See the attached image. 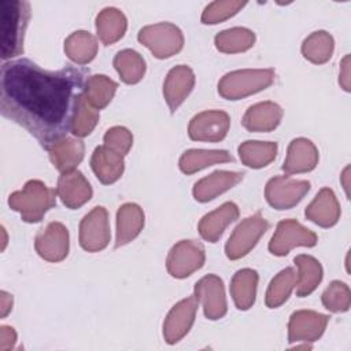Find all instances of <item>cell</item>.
I'll return each mask as SVG.
<instances>
[{
    "label": "cell",
    "mask_w": 351,
    "mask_h": 351,
    "mask_svg": "<svg viewBox=\"0 0 351 351\" xmlns=\"http://www.w3.org/2000/svg\"><path fill=\"white\" fill-rule=\"evenodd\" d=\"M239 218V207L233 202H226L221 207L215 208L214 211L206 214L199 225L197 230L208 243H217L225 229Z\"/></svg>",
    "instance_id": "20"
},
{
    "label": "cell",
    "mask_w": 351,
    "mask_h": 351,
    "mask_svg": "<svg viewBox=\"0 0 351 351\" xmlns=\"http://www.w3.org/2000/svg\"><path fill=\"white\" fill-rule=\"evenodd\" d=\"M123 158L122 154L103 144L95 148L90 158V167L101 184L110 185L122 177L125 169Z\"/></svg>",
    "instance_id": "18"
},
{
    "label": "cell",
    "mask_w": 351,
    "mask_h": 351,
    "mask_svg": "<svg viewBox=\"0 0 351 351\" xmlns=\"http://www.w3.org/2000/svg\"><path fill=\"white\" fill-rule=\"evenodd\" d=\"M199 302L195 295L180 300L169 311L163 322V337L169 344L178 343L192 328Z\"/></svg>",
    "instance_id": "13"
},
{
    "label": "cell",
    "mask_w": 351,
    "mask_h": 351,
    "mask_svg": "<svg viewBox=\"0 0 351 351\" xmlns=\"http://www.w3.org/2000/svg\"><path fill=\"white\" fill-rule=\"evenodd\" d=\"M318 163V149L307 138L299 137L289 143L287 156L282 165V170L291 174L307 173L315 169Z\"/></svg>",
    "instance_id": "19"
},
{
    "label": "cell",
    "mask_w": 351,
    "mask_h": 351,
    "mask_svg": "<svg viewBox=\"0 0 351 351\" xmlns=\"http://www.w3.org/2000/svg\"><path fill=\"white\" fill-rule=\"evenodd\" d=\"M230 118L225 111L210 110L195 115L188 126V134L195 141L218 143L228 134Z\"/></svg>",
    "instance_id": "11"
},
{
    "label": "cell",
    "mask_w": 351,
    "mask_h": 351,
    "mask_svg": "<svg viewBox=\"0 0 351 351\" xmlns=\"http://www.w3.org/2000/svg\"><path fill=\"white\" fill-rule=\"evenodd\" d=\"M48 152L52 165L60 173H66L75 170V167L81 163V160L84 159L85 145L78 138L66 137L49 147Z\"/></svg>",
    "instance_id": "25"
},
{
    "label": "cell",
    "mask_w": 351,
    "mask_h": 351,
    "mask_svg": "<svg viewBox=\"0 0 351 351\" xmlns=\"http://www.w3.org/2000/svg\"><path fill=\"white\" fill-rule=\"evenodd\" d=\"M339 82L346 92H350V55H346L341 62Z\"/></svg>",
    "instance_id": "42"
},
{
    "label": "cell",
    "mask_w": 351,
    "mask_h": 351,
    "mask_svg": "<svg viewBox=\"0 0 351 351\" xmlns=\"http://www.w3.org/2000/svg\"><path fill=\"white\" fill-rule=\"evenodd\" d=\"M144 226V211L136 203H126L117 213L115 248L133 241Z\"/></svg>",
    "instance_id": "24"
},
{
    "label": "cell",
    "mask_w": 351,
    "mask_h": 351,
    "mask_svg": "<svg viewBox=\"0 0 351 351\" xmlns=\"http://www.w3.org/2000/svg\"><path fill=\"white\" fill-rule=\"evenodd\" d=\"M244 173L239 171H226L218 170L213 174L199 180L193 186V197L200 202L206 203L215 199L218 195L226 192L228 189L233 188L243 180Z\"/></svg>",
    "instance_id": "22"
},
{
    "label": "cell",
    "mask_w": 351,
    "mask_h": 351,
    "mask_svg": "<svg viewBox=\"0 0 351 351\" xmlns=\"http://www.w3.org/2000/svg\"><path fill=\"white\" fill-rule=\"evenodd\" d=\"M100 118L99 110L93 108L85 99L84 95L75 108L71 133L77 137H85L92 133Z\"/></svg>",
    "instance_id": "37"
},
{
    "label": "cell",
    "mask_w": 351,
    "mask_h": 351,
    "mask_svg": "<svg viewBox=\"0 0 351 351\" xmlns=\"http://www.w3.org/2000/svg\"><path fill=\"white\" fill-rule=\"evenodd\" d=\"M1 233H3V247H1V250H4L5 244H7V233H5L4 228H1Z\"/></svg>",
    "instance_id": "44"
},
{
    "label": "cell",
    "mask_w": 351,
    "mask_h": 351,
    "mask_svg": "<svg viewBox=\"0 0 351 351\" xmlns=\"http://www.w3.org/2000/svg\"><path fill=\"white\" fill-rule=\"evenodd\" d=\"M232 160L233 156L225 149H188L181 155L178 166L184 174L189 176L208 166Z\"/></svg>",
    "instance_id": "28"
},
{
    "label": "cell",
    "mask_w": 351,
    "mask_h": 351,
    "mask_svg": "<svg viewBox=\"0 0 351 351\" xmlns=\"http://www.w3.org/2000/svg\"><path fill=\"white\" fill-rule=\"evenodd\" d=\"M298 282V273L293 267H285L281 270L269 284L265 303L269 308H277L284 304L291 296Z\"/></svg>",
    "instance_id": "33"
},
{
    "label": "cell",
    "mask_w": 351,
    "mask_h": 351,
    "mask_svg": "<svg viewBox=\"0 0 351 351\" xmlns=\"http://www.w3.org/2000/svg\"><path fill=\"white\" fill-rule=\"evenodd\" d=\"M247 3L245 1H213L210 3L203 14H202V23L204 25H215L222 21L229 19L230 16L236 15Z\"/></svg>",
    "instance_id": "39"
},
{
    "label": "cell",
    "mask_w": 351,
    "mask_h": 351,
    "mask_svg": "<svg viewBox=\"0 0 351 351\" xmlns=\"http://www.w3.org/2000/svg\"><path fill=\"white\" fill-rule=\"evenodd\" d=\"M258 273L252 269H241L230 281V295L239 310H248L255 303L258 288Z\"/></svg>",
    "instance_id": "26"
},
{
    "label": "cell",
    "mask_w": 351,
    "mask_h": 351,
    "mask_svg": "<svg viewBox=\"0 0 351 351\" xmlns=\"http://www.w3.org/2000/svg\"><path fill=\"white\" fill-rule=\"evenodd\" d=\"M118 84L104 74L90 75L84 88V99L96 110L104 108L114 97Z\"/></svg>",
    "instance_id": "32"
},
{
    "label": "cell",
    "mask_w": 351,
    "mask_h": 351,
    "mask_svg": "<svg viewBox=\"0 0 351 351\" xmlns=\"http://www.w3.org/2000/svg\"><path fill=\"white\" fill-rule=\"evenodd\" d=\"M64 52L74 63L88 64L97 53V41L89 32L78 30L66 38Z\"/></svg>",
    "instance_id": "30"
},
{
    "label": "cell",
    "mask_w": 351,
    "mask_h": 351,
    "mask_svg": "<svg viewBox=\"0 0 351 351\" xmlns=\"http://www.w3.org/2000/svg\"><path fill=\"white\" fill-rule=\"evenodd\" d=\"M16 343V332L14 330L12 326H5L3 325L0 328V350L7 351L14 348Z\"/></svg>",
    "instance_id": "41"
},
{
    "label": "cell",
    "mask_w": 351,
    "mask_h": 351,
    "mask_svg": "<svg viewBox=\"0 0 351 351\" xmlns=\"http://www.w3.org/2000/svg\"><path fill=\"white\" fill-rule=\"evenodd\" d=\"M108 213L97 206L89 211L80 223V245L88 252L104 250L110 243Z\"/></svg>",
    "instance_id": "10"
},
{
    "label": "cell",
    "mask_w": 351,
    "mask_h": 351,
    "mask_svg": "<svg viewBox=\"0 0 351 351\" xmlns=\"http://www.w3.org/2000/svg\"><path fill=\"white\" fill-rule=\"evenodd\" d=\"M269 229V222L259 214L243 219L232 232L225 245L228 259L236 261L245 256Z\"/></svg>",
    "instance_id": "6"
},
{
    "label": "cell",
    "mask_w": 351,
    "mask_h": 351,
    "mask_svg": "<svg viewBox=\"0 0 351 351\" xmlns=\"http://www.w3.org/2000/svg\"><path fill=\"white\" fill-rule=\"evenodd\" d=\"M195 298L202 304L206 318L215 321L225 317L228 303L222 280L215 274H207L195 285Z\"/></svg>",
    "instance_id": "12"
},
{
    "label": "cell",
    "mask_w": 351,
    "mask_h": 351,
    "mask_svg": "<svg viewBox=\"0 0 351 351\" xmlns=\"http://www.w3.org/2000/svg\"><path fill=\"white\" fill-rule=\"evenodd\" d=\"M206 261L204 248L195 240H181L171 247L166 259V269L174 278H185L199 270Z\"/></svg>",
    "instance_id": "8"
},
{
    "label": "cell",
    "mask_w": 351,
    "mask_h": 351,
    "mask_svg": "<svg viewBox=\"0 0 351 351\" xmlns=\"http://www.w3.org/2000/svg\"><path fill=\"white\" fill-rule=\"evenodd\" d=\"M0 303H1V318H5L7 314L12 310V295L5 291L0 292Z\"/></svg>",
    "instance_id": "43"
},
{
    "label": "cell",
    "mask_w": 351,
    "mask_h": 351,
    "mask_svg": "<svg viewBox=\"0 0 351 351\" xmlns=\"http://www.w3.org/2000/svg\"><path fill=\"white\" fill-rule=\"evenodd\" d=\"M128 21L123 12L114 7L101 10L96 16V32L104 45H111L121 40L126 32Z\"/></svg>",
    "instance_id": "27"
},
{
    "label": "cell",
    "mask_w": 351,
    "mask_h": 351,
    "mask_svg": "<svg viewBox=\"0 0 351 351\" xmlns=\"http://www.w3.org/2000/svg\"><path fill=\"white\" fill-rule=\"evenodd\" d=\"M37 254L48 262H60L69 254V232L60 222H49L34 241Z\"/></svg>",
    "instance_id": "15"
},
{
    "label": "cell",
    "mask_w": 351,
    "mask_h": 351,
    "mask_svg": "<svg viewBox=\"0 0 351 351\" xmlns=\"http://www.w3.org/2000/svg\"><path fill=\"white\" fill-rule=\"evenodd\" d=\"M282 118V108L273 101H261L251 106L243 119V126L250 132L266 133L274 130Z\"/></svg>",
    "instance_id": "23"
},
{
    "label": "cell",
    "mask_w": 351,
    "mask_h": 351,
    "mask_svg": "<svg viewBox=\"0 0 351 351\" xmlns=\"http://www.w3.org/2000/svg\"><path fill=\"white\" fill-rule=\"evenodd\" d=\"M193 86L195 74L191 67L185 64H178L167 73L163 82V96L171 114H174L178 107L185 101Z\"/></svg>",
    "instance_id": "16"
},
{
    "label": "cell",
    "mask_w": 351,
    "mask_h": 351,
    "mask_svg": "<svg viewBox=\"0 0 351 351\" xmlns=\"http://www.w3.org/2000/svg\"><path fill=\"white\" fill-rule=\"evenodd\" d=\"M114 67L125 84H137L145 74V62L133 49L119 51L114 58Z\"/></svg>",
    "instance_id": "35"
},
{
    "label": "cell",
    "mask_w": 351,
    "mask_h": 351,
    "mask_svg": "<svg viewBox=\"0 0 351 351\" xmlns=\"http://www.w3.org/2000/svg\"><path fill=\"white\" fill-rule=\"evenodd\" d=\"M329 317L313 310H299L295 311L288 322V341H315L318 340L326 325Z\"/></svg>",
    "instance_id": "14"
},
{
    "label": "cell",
    "mask_w": 351,
    "mask_h": 351,
    "mask_svg": "<svg viewBox=\"0 0 351 351\" xmlns=\"http://www.w3.org/2000/svg\"><path fill=\"white\" fill-rule=\"evenodd\" d=\"M58 196L62 203L71 210L80 208L92 197V186L78 170L62 173L58 180Z\"/></svg>",
    "instance_id": "17"
},
{
    "label": "cell",
    "mask_w": 351,
    "mask_h": 351,
    "mask_svg": "<svg viewBox=\"0 0 351 351\" xmlns=\"http://www.w3.org/2000/svg\"><path fill=\"white\" fill-rule=\"evenodd\" d=\"M322 304L332 313L348 311L351 304V293L348 285L341 281H332L322 293Z\"/></svg>",
    "instance_id": "38"
},
{
    "label": "cell",
    "mask_w": 351,
    "mask_h": 351,
    "mask_svg": "<svg viewBox=\"0 0 351 351\" xmlns=\"http://www.w3.org/2000/svg\"><path fill=\"white\" fill-rule=\"evenodd\" d=\"M318 237L295 219L280 221L269 243V251L276 256H285L295 247H314Z\"/></svg>",
    "instance_id": "9"
},
{
    "label": "cell",
    "mask_w": 351,
    "mask_h": 351,
    "mask_svg": "<svg viewBox=\"0 0 351 351\" xmlns=\"http://www.w3.org/2000/svg\"><path fill=\"white\" fill-rule=\"evenodd\" d=\"M137 40L158 59L170 58L178 53L184 47L182 32L170 22L148 25L140 29Z\"/></svg>",
    "instance_id": "5"
},
{
    "label": "cell",
    "mask_w": 351,
    "mask_h": 351,
    "mask_svg": "<svg viewBox=\"0 0 351 351\" xmlns=\"http://www.w3.org/2000/svg\"><path fill=\"white\" fill-rule=\"evenodd\" d=\"M103 144L110 147L111 149L122 154L123 156L128 155L129 149L133 144L132 133L123 126H114L108 129L103 137Z\"/></svg>",
    "instance_id": "40"
},
{
    "label": "cell",
    "mask_w": 351,
    "mask_h": 351,
    "mask_svg": "<svg viewBox=\"0 0 351 351\" xmlns=\"http://www.w3.org/2000/svg\"><path fill=\"white\" fill-rule=\"evenodd\" d=\"M277 155V144L271 141H244L239 147V156L243 165L251 169H262L270 165Z\"/></svg>",
    "instance_id": "31"
},
{
    "label": "cell",
    "mask_w": 351,
    "mask_h": 351,
    "mask_svg": "<svg viewBox=\"0 0 351 351\" xmlns=\"http://www.w3.org/2000/svg\"><path fill=\"white\" fill-rule=\"evenodd\" d=\"M293 262L298 266L296 295L299 298L308 296L322 280V266L314 256L306 254L296 255Z\"/></svg>",
    "instance_id": "29"
},
{
    "label": "cell",
    "mask_w": 351,
    "mask_h": 351,
    "mask_svg": "<svg viewBox=\"0 0 351 351\" xmlns=\"http://www.w3.org/2000/svg\"><path fill=\"white\" fill-rule=\"evenodd\" d=\"M335 43L332 36L325 30L311 33L302 44L303 56L315 64L326 63L333 53Z\"/></svg>",
    "instance_id": "36"
},
{
    "label": "cell",
    "mask_w": 351,
    "mask_h": 351,
    "mask_svg": "<svg viewBox=\"0 0 351 351\" xmlns=\"http://www.w3.org/2000/svg\"><path fill=\"white\" fill-rule=\"evenodd\" d=\"M30 19V4L25 0H0V51L7 60L23 52V37Z\"/></svg>",
    "instance_id": "2"
},
{
    "label": "cell",
    "mask_w": 351,
    "mask_h": 351,
    "mask_svg": "<svg viewBox=\"0 0 351 351\" xmlns=\"http://www.w3.org/2000/svg\"><path fill=\"white\" fill-rule=\"evenodd\" d=\"M254 43V32L245 27H232L222 30L214 38L215 48L223 53H239L248 51Z\"/></svg>",
    "instance_id": "34"
},
{
    "label": "cell",
    "mask_w": 351,
    "mask_h": 351,
    "mask_svg": "<svg viewBox=\"0 0 351 351\" xmlns=\"http://www.w3.org/2000/svg\"><path fill=\"white\" fill-rule=\"evenodd\" d=\"M56 189L48 188L38 180H30L22 191L12 192L8 197L11 210L21 214L22 221L27 223L40 222L45 213L56 206Z\"/></svg>",
    "instance_id": "3"
},
{
    "label": "cell",
    "mask_w": 351,
    "mask_h": 351,
    "mask_svg": "<svg viewBox=\"0 0 351 351\" xmlns=\"http://www.w3.org/2000/svg\"><path fill=\"white\" fill-rule=\"evenodd\" d=\"M304 215L308 221L321 228H330L336 225L340 218V204L333 191L322 188L307 206Z\"/></svg>",
    "instance_id": "21"
},
{
    "label": "cell",
    "mask_w": 351,
    "mask_h": 351,
    "mask_svg": "<svg viewBox=\"0 0 351 351\" xmlns=\"http://www.w3.org/2000/svg\"><path fill=\"white\" fill-rule=\"evenodd\" d=\"M310 191V182L295 180L289 176H276L270 178L265 188L267 203L276 210H289L295 207Z\"/></svg>",
    "instance_id": "7"
},
{
    "label": "cell",
    "mask_w": 351,
    "mask_h": 351,
    "mask_svg": "<svg viewBox=\"0 0 351 351\" xmlns=\"http://www.w3.org/2000/svg\"><path fill=\"white\" fill-rule=\"evenodd\" d=\"M88 74V69L75 66L44 70L25 58L5 62L0 77L1 114L48 149L71 133Z\"/></svg>",
    "instance_id": "1"
},
{
    "label": "cell",
    "mask_w": 351,
    "mask_h": 351,
    "mask_svg": "<svg viewBox=\"0 0 351 351\" xmlns=\"http://www.w3.org/2000/svg\"><path fill=\"white\" fill-rule=\"evenodd\" d=\"M276 78L273 69H244L226 73L218 82V93L226 100H239L269 88Z\"/></svg>",
    "instance_id": "4"
}]
</instances>
